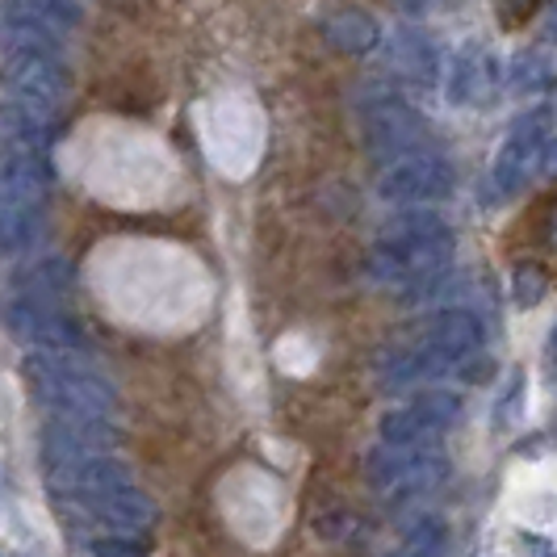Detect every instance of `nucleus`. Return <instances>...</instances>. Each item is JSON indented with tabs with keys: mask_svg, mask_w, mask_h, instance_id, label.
<instances>
[{
	"mask_svg": "<svg viewBox=\"0 0 557 557\" xmlns=\"http://www.w3.org/2000/svg\"><path fill=\"white\" fill-rule=\"evenodd\" d=\"M453 226L436 210H398L382 223L377 248L364 260V277L386 289H428L453 260Z\"/></svg>",
	"mask_w": 557,
	"mask_h": 557,
	"instance_id": "obj_1",
	"label": "nucleus"
},
{
	"mask_svg": "<svg viewBox=\"0 0 557 557\" xmlns=\"http://www.w3.org/2000/svg\"><path fill=\"white\" fill-rule=\"evenodd\" d=\"M29 391L34 398L51 411V416H106L117 407V391L113 382L88 364L81 352H29L26 364Z\"/></svg>",
	"mask_w": 557,
	"mask_h": 557,
	"instance_id": "obj_2",
	"label": "nucleus"
},
{
	"mask_svg": "<svg viewBox=\"0 0 557 557\" xmlns=\"http://www.w3.org/2000/svg\"><path fill=\"white\" fill-rule=\"evenodd\" d=\"M117 441L113 423L106 416H51L42 428V466L47 478L59 491L67 486V478L92 457H106V448Z\"/></svg>",
	"mask_w": 557,
	"mask_h": 557,
	"instance_id": "obj_3",
	"label": "nucleus"
},
{
	"mask_svg": "<svg viewBox=\"0 0 557 557\" xmlns=\"http://www.w3.org/2000/svg\"><path fill=\"white\" fill-rule=\"evenodd\" d=\"M361 122V139L373 156H394L407 160V151H416L428 143V122L419 117V110L411 101H403L391 88H377L364 97V106L357 110ZM419 156V151H416Z\"/></svg>",
	"mask_w": 557,
	"mask_h": 557,
	"instance_id": "obj_4",
	"label": "nucleus"
},
{
	"mask_svg": "<svg viewBox=\"0 0 557 557\" xmlns=\"http://www.w3.org/2000/svg\"><path fill=\"white\" fill-rule=\"evenodd\" d=\"M364 470H369V482L382 495H423V491L441 486L448 478V457L432 445H419V448L382 445L369 457Z\"/></svg>",
	"mask_w": 557,
	"mask_h": 557,
	"instance_id": "obj_5",
	"label": "nucleus"
},
{
	"mask_svg": "<svg viewBox=\"0 0 557 557\" xmlns=\"http://www.w3.org/2000/svg\"><path fill=\"white\" fill-rule=\"evenodd\" d=\"M545 147H549V122H545L541 113L516 122V131L507 135V143H503L499 156H495V164H491L486 197H491V201H507V197L520 194V189L529 185L532 172L541 168Z\"/></svg>",
	"mask_w": 557,
	"mask_h": 557,
	"instance_id": "obj_6",
	"label": "nucleus"
},
{
	"mask_svg": "<svg viewBox=\"0 0 557 557\" xmlns=\"http://www.w3.org/2000/svg\"><path fill=\"white\" fill-rule=\"evenodd\" d=\"M457 411H461V398L453 391H423L407 407L386 411V419H382V445L391 448L432 445L445 428H453Z\"/></svg>",
	"mask_w": 557,
	"mask_h": 557,
	"instance_id": "obj_7",
	"label": "nucleus"
},
{
	"mask_svg": "<svg viewBox=\"0 0 557 557\" xmlns=\"http://www.w3.org/2000/svg\"><path fill=\"white\" fill-rule=\"evenodd\" d=\"M457 185L453 164L441 156H407V160H394L382 176H377V194L394 201V206H432V201H445Z\"/></svg>",
	"mask_w": 557,
	"mask_h": 557,
	"instance_id": "obj_8",
	"label": "nucleus"
},
{
	"mask_svg": "<svg viewBox=\"0 0 557 557\" xmlns=\"http://www.w3.org/2000/svg\"><path fill=\"white\" fill-rule=\"evenodd\" d=\"M9 332L22 335L38 352H84V332L76 327L72 314L47 302H29V298H13L9 302Z\"/></svg>",
	"mask_w": 557,
	"mask_h": 557,
	"instance_id": "obj_9",
	"label": "nucleus"
},
{
	"mask_svg": "<svg viewBox=\"0 0 557 557\" xmlns=\"http://www.w3.org/2000/svg\"><path fill=\"white\" fill-rule=\"evenodd\" d=\"M9 88L17 101H34L55 110L67 97V67L59 63V51H9Z\"/></svg>",
	"mask_w": 557,
	"mask_h": 557,
	"instance_id": "obj_10",
	"label": "nucleus"
},
{
	"mask_svg": "<svg viewBox=\"0 0 557 557\" xmlns=\"http://www.w3.org/2000/svg\"><path fill=\"white\" fill-rule=\"evenodd\" d=\"M419 344H423V348H432V352H441L445 361L466 364L482 352V344H486V327H482V319H478L474 310L445 307V310H436V314L419 327Z\"/></svg>",
	"mask_w": 557,
	"mask_h": 557,
	"instance_id": "obj_11",
	"label": "nucleus"
},
{
	"mask_svg": "<svg viewBox=\"0 0 557 557\" xmlns=\"http://www.w3.org/2000/svg\"><path fill=\"white\" fill-rule=\"evenodd\" d=\"M88 511H92V516H101V524H106L113 536H126V541H147L151 529H156V520H160L156 503L147 499L139 486L117 491V495H110V499L92 503Z\"/></svg>",
	"mask_w": 557,
	"mask_h": 557,
	"instance_id": "obj_12",
	"label": "nucleus"
},
{
	"mask_svg": "<svg viewBox=\"0 0 557 557\" xmlns=\"http://www.w3.org/2000/svg\"><path fill=\"white\" fill-rule=\"evenodd\" d=\"M4 139H9V151L42 156L55 139V110L13 97L9 110H4Z\"/></svg>",
	"mask_w": 557,
	"mask_h": 557,
	"instance_id": "obj_13",
	"label": "nucleus"
},
{
	"mask_svg": "<svg viewBox=\"0 0 557 557\" xmlns=\"http://www.w3.org/2000/svg\"><path fill=\"white\" fill-rule=\"evenodd\" d=\"M51 185V172L42 156L29 151H4V206L9 210H38Z\"/></svg>",
	"mask_w": 557,
	"mask_h": 557,
	"instance_id": "obj_14",
	"label": "nucleus"
},
{
	"mask_svg": "<svg viewBox=\"0 0 557 557\" xmlns=\"http://www.w3.org/2000/svg\"><path fill=\"white\" fill-rule=\"evenodd\" d=\"M131 486H135V474H131L117 457H92L88 466H81L76 474L67 478L63 491H72L84 507H92V503L110 499L117 491H131Z\"/></svg>",
	"mask_w": 557,
	"mask_h": 557,
	"instance_id": "obj_15",
	"label": "nucleus"
},
{
	"mask_svg": "<svg viewBox=\"0 0 557 557\" xmlns=\"http://www.w3.org/2000/svg\"><path fill=\"white\" fill-rule=\"evenodd\" d=\"M499 84V63L486 55L482 47H470L453 59V76H448V101L466 106V101H482L491 88Z\"/></svg>",
	"mask_w": 557,
	"mask_h": 557,
	"instance_id": "obj_16",
	"label": "nucleus"
},
{
	"mask_svg": "<svg viewBox=\"0 0 557 557\" xmlns=\"http://www.w3.org/2000/svg\"><path fill=\"white\" fill-rule=\"evenodd\" d=\"M323 38L332 42L335 51H348V55H364V51H373L377 42H382V29L377 22L361 13V9H339L332 13L327 22H323Z\"/></svg>",
	"mask_w": 557,
	"mask_h": 557,
	"instance_id": "obj_17",
	"label": "nucleus"
},
{
	"mask_svg": "<svg viewBox=\"0 0 557 557\" xmlns=\"http://www.w3.org/2000/svg\"><path fill=\"white\" fill-rule=\"evenodd\" d=\"M72 294V264L67 260H38L34 269H26L17 277V298H29V302H47V307H59L63 298Z\"/></svg>",
	"mask_w": 557,
	"mask_h": 557,
	"instance_id": "obj_18",
	"label": "nucleus"
},
{
	"mask_svg": "<svg viewBox=\"0 0 557 557\" xmlns=\"http://www.w3.org/2000/svg\"><path fill=\"white\" fill-rule=\"evenodd\" d=\"M391 67L411 76V81H432L436 76V51L416 29H398L391 38Z\"/></svg>",
	"mask_w": 557,
	"mask_h": 557,
	"instance_id": "obj_19",
	"label": "nucleus"
},
{
	"mask_svg": "<svg viewBox=\"0 0 557 557\" xmlns=\"http://www.w3.org/2000/svg\"><path fill=\"white\" fill-rule=\"evenodd\" d=\"M9 17H26L47 29H76L84 22L81 0H9Z\"/></svg>",
	"mask_w": 557,
	"mask_h": 557,
	"instance_id": "obj_20",
	"label": "nucleus"
},
{
	"mask_svg": "<svg viewBox=\"0 0 557 557\" xmlns=\"http://www.w3.org/2000/svg\"><path fill=\"white\" fill-rule=\"evenodd\" d=\"M42 210H9L4 206V256H17L38 239Z\"/></svg>",
	"mask_w": 557,
	"mask_h": 557,
	"instance_id": "obj_21",
	"label": "nucleus"
},
{
	"mask_svg": "<svg viewBox=\"0 0 557 557\" xmlns=\"http://www.w3.org/2000/svg\"><path fill=\"white\" fill-rule=\"evenodd\" d=\"M545 289H549V277H545V269L541 264H516V273H511V294H516V307H536L541 298H545Z\"/></svg>",
	"mask_w": 557,
	"mask_h": 557,
	"instance_id": "obj_22",
	"label": "nucleus"
},
{
	"mask_svg": "<svg viewBox=\"0 0 557 557\" xmlns=\"http://www.w3.org/2000/svg\"><path fill=\"white\" fill-rule=\"evenodd\" d=\"M545 72H549V59L524 51V55L511 63V88H516V92H532V88L545 84Z\"/></svg>",
	"mask_w": 557,
	"mask_h": 557,
	"instance_id": "obj_23",
	"label": "nucleus"
},
{
	"mask_svg": "<svg viewBox=\"0 0 557 557\" xmlns=\"http://www.w3.org/2000/svg\"><path fill=\"white\" fill-rule=\"evenodd\" d=\"M92 557H147L143 541H126V536H106L92 545Z\"/></svg>",
	"mask_w": 557,
	"mask_h": 557,
	"instance_id": "obj_24",
	"label": "nucleus"
},
{
	"mask_svg": "<svg viewBox=\"0 0 557 557\" xmlns=\"http://www.w3.org/2000/svg\"><path fill=\"white\" fill-rule=\"evenodd\" d=\"M520 394H524V373H511V391H507V398L495 407V423H499V428H507V423L516 419V411H520Z\"/></svg>",
	"mask_w": 557,
	"mask_h": 557,
	"instance_id": "obj_25",
	"label": "nucleus"
},
{
	"mask_svg": "<svg viewBox=\"0 0 557 557\" xmlns=\"http://www.w3.org/2000/svg\"><path fill=\"white\" fill-rule=\"evenodd\" d=\"M545 369H549V377H557V327L549 332V357H545Z\"/></svg>",
	"mask_w": 557,
	"mask_h": 557,
	"instance_id": "obj_26",
	"label": "nucleus"
},
{
	"mask_svg": "<svg viewBox=\"0 0 557 557\" xmlns=\"http://www.w3.org/2000/svg\"><path fill=\"white\" fill-rule=\"evenodd\" d=\"M541 168H545V172H557V139H549L545 156H541Z\"/></svg>",
	"mask_w": 557,
	"mask_h": 557,
	"instance_id": "obj_27",
	"label": "nucleus"
},
{
	"mask_svg": "<svg viewBox=\"0 0 557 557\" xmlns=\"http://www.w3.org/2000/svg\"><path fill=\"white\" fill-rule=\"evenodd\" d=\"M545 38H549V42H557V4L549 9V17H545Z\"/></svg>",
	"mask_w": 557,
	"mask_h": 557,
	"instance_id": "obj_28",
	"label": "nucleus"
},
{
	"mask_svg": "<svg viewBox=\"0 0 557 557\" xmlns=\"http://www.w3.org/2000/svg\"><path fill=\"white\" fill-rule=\"evenodd\" d=\"M391 557H441V554H423V549H407V545H403V549L391 554Z\"/></svg>",
	"mask_w": 557,
	"mask_h": 557,
	"instance_id": "obj_29",
	"label": "nucleus"
}]
</instances>
